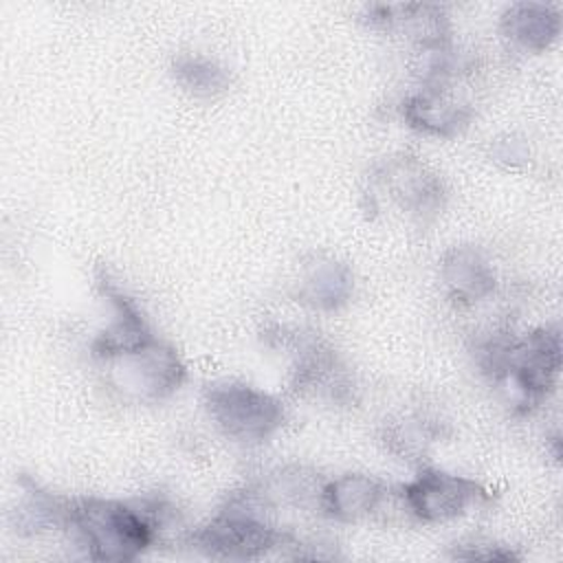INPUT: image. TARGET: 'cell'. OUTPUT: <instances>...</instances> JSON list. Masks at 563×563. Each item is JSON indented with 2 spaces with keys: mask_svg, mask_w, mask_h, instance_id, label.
<instances>
[{
  "mask_svg": "<svg viewBox=\"0 0 563 563\" xmlns=\"http://www.w3.org/2000/svg\"><path fill=\"white\" fill-rule=\"evenodd\" d=\"M158 526L161 504L77 497L70 499L64 530L88 559L130 563L154 545Z\"/></svg>",
  "mask_w": 563,
  "mask_h": 563,
  "instance_id": "1",
  "label": "cell"
},
{
  "mask_svg": "<svg viewBox=\"0 0 563 563\" xmlns=\"http://www.w3.org/2000/svg\"><path fill=\"white\" fill-rule=\"evenodd\" d=\"M479 365L517 411L530 413L556 387L561 334L556 328H537L523 336H495L482 345Z\"/></svg>",
  "mask_w": 563,
  "mask_h": 563,
  "instance_id": "2",
  "label": "cell"
},
{
  "mask_svg": "<svg viewBox=\"0 0 563 563\" xmlns=\"http://www.w3.org/2000/svg\"><path fill=\"white\" fill-rule=\"evenodd\" d=\"M266 504L268 497L262 490L233 493L213 519L189 534L187 543L216 559H262L288 539L286 532H279L266 519Z\"/></svg>",
  "mask_w": 563,
  "mask_h": 563,
  "instance_id": "3",
  "label": "cell"
},
{
  "mask_svg": "<svg viewBox=\"0 0 563 563\" xmlns=\"http://www.w3.org/2000/svg\"><path fill=\"white\" fill-rule=\"evenodd\" d=\"M95 363L99 365L103 383L132 402H161L176 394L187 378L178 352L156 334L97 356Z\"/></svg>",
  "mask_w": 563,
  "mask_h": 563,
  "instance_id": "4",
  "label": "cell"
},
{
  "mask_svg": "<svg viewBox=\"0 0 563 563\" xmlns=\"http://www.w3.org/2000/svg\"><path fill=\"white\" fill-rule=\"evenodd\" d=\"M205 409L211 422L240 444L273 438L286 418L284 405L268 391L240 380H218L205 387Z\"/></svg>",
  "mask_w": 563,
  "mask_h": 563,
  "instance_id": "5",
  "label": "cell"
},
{
  "mask_svg": "<svg viewBox=\"0 0 563 563\" xmlns=\"http://www.w3.org/2000/svg\"><path fill=\"white\" fill-rule=\"evenodd\" d=\"M486 499L488 493L482 484L442 468H420V473L402 486L407 510L424 523L457 519Z\"/></svg>",
  "mask_w": 563,
  "mask_h": 563,
  "instance_id": "6",
  "label": "cell"
},
{
  "mask_svg": "<svg viewBox=\"0 0 563 563\" xmlns=\"http://www.w3.org/2000/svg\"><path fill=\"white\" fill-rule=\"evenodd\" d=\"M290 343L295 347L292 387L332 402L345 400L352 383L334 350L314 334H295Z\"/></svg>",
  "mask_w": 563,
  "mask_h": 563,
  "instance_id": "7",
  "label": "cell"
},
{
  "mask_svg": "<svg viewBox=\"0 0 563 563\" xmlns=\"http://www.w3.org/2000/svg\"><path fill=\"white\" fill-rule=\"evenodd\" d=\"M402 117L422 134L455 136L468 125L473 110L451 97L446 81H424L418 92L405 99Z\"/></svg>",
  "mask_w": 563,
  "mask_h": 563,
  "instance_id": "8",
  "label": "cell"
},
{
  "mask_svg": "<svg viewBox=\"0 0 563 563\" xmlns=\"http://www.w3.org/2000/svg\"><path fill=\"white\" fill-rule=\"evenodd\" d=\"M446 295L457 306H473L495 290V271L475 246H453L440 262Z\"/></svg>",
  "mask_w": 563,
  "mask_h": 563,
  "instance_id": "9",
  "label": "cell"
},
{
  "mask_svg": "<svg viewBox=\"0 0 563 563\" xmlns=\"http://www.w3.org/2000/svg\"><path fill=\"white\" fill-rule=\"evenodd\" d=\"M385 497L387 488L376 477L363 473H345L321 486L319 508L334 521L354 523L378 510Z\"/></svg>",
  "mask_w": 563,
  "mask_h": 563,
  "instance_id": "10",
  "label": "cell"
},
{
  "mask_svg": "<svg viewBox=\"0 0 563 563\" xmlns=\"http://www.w3.org/2000/svg\"><path fill=\"white\" fill-rule=\"evenodd\" d=\"M380 180L402 209L411 213L435 211L442 200V183L420 161L400 156L391 158L380 169Z\"/></svg>",
  "mask_w": 563,
  "mask_h": 563,
  "instance_id": "11",
  "label": "cell"
},
{
  "mask_svg": "<svg viewBox=\"0 0 563 563\" xmlns=\"http://www.w3.org/2000/svg\"><path fill=\"white\" fill-rule=\"evenodd\" d=\"M561 31V13L543 2H515L501 15V33L515 46L541 53Z\"/></svg>",
  "mask_w": 563,
  "mask_h": 563,
  "instance_id": "12",
  "label": "cell"
},
{
  "mask_svg": "<svg viewBox=\"0 0 563 563\" xmlns=\"http://www.w3.org/2000/svg\"><path fill=\"white\" fill-rule=\"evenodd\" d=\"M354 277L350 268L336 260H314L308 264L297 282V301L312 310H339L350 301Z\"/></svg>",
  "mask_w": 563,
  "mask_h": 563,
  "instance_id": "13",
  "label": "cell"
},
{
  "mask_svg": "<svg viewBox=\"0 0 563 563\" xmlns=\"http://www.w3.org/2000/svg\"><path fill=\"white\" fill-rule=\"evenodd\" d=\"M20 495L18 506L13 510V526L18 534H40L46 530L64 528L70 499L59 497L46 488H42L35 479L22 475L18 479Z\"/></svg>",
  "mask_w": 563,
  "mask_h": 563,
  "instance_id": "14",
  "label": "cell"
},
{
  "mask_svg": "<svg viewBox=\"0 0 563 563\" xmlns=\"http://www.w3.org/2000/svg\"><path fill=\"white\" fill-rule=\"evenodd\" d=\"M172 75L185 92L198 99H213L231 84L229 70L202 53H178L172 59Z\"/></svg>",
  "mask_w": 563,
  "mask_h": 563,
  "instance_id": "15",
  "label": "cell"
},
{
  "mask_svg": "<svg viewBox=\"0 0 563 563\" xmlns=\"http://www.w3.org/2000/svg\"><path fill=\"white\" fill-rule=\"evenodd\" d=\"M453 559H464V561H517L519 556L506 545H497V543H490V541H471V543L455 545Z\"/></svg>",
  "mask_w": 563,
  "mask_h": 563,
  "instance_id": "16",
  "label": "cell"
}]
</instances>
